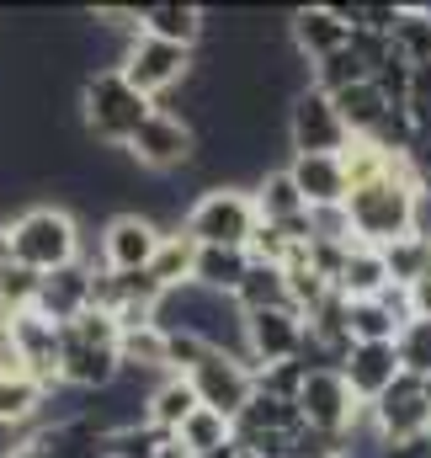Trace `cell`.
Listing matches in <instances>:
<instances>
[{"mask_svg": "<svg viewBox=\"0 0 431 458\" xmlns=\"http://www.w3.org/2000/svg\"><path fill=\"white\" fill-rule=\"evenodd\" d=\"M160 113V102H149L123 70H91L80 81V117H86V133L107 149H128L139 139V128Z\"/></svg>", "mask_w": 431, "mask_h": 458, "instance_id": "1", "label": "cell"}, {"mask_svg": "<svg viewBox=\"0 0 431 458\" xmlns=\"http://www.w3.org/2000/svg\"><path fill=\"white\" fill-rule=\"evenodd\" d=\"M11 250H16L21 267H32V272L48 277V272H59V267L80 261V225H75V214L59 208V203L21 208V214L11 219Z\"/></svg>", "mask_w": 431, "mask_h": 458, "instance_id": "2", "label": "cell"}, {"mask_svg": "<svg viewBox=\"0 0 431 458\" xmlns=\"http://www.w3.org/2000/svg\"><path fill=\"white\" fill-rule=\"evenodd\" d=\"M182 229H187L198 245H234V250H250V234L261 229L256 192H245V187H234V182H214V187H203V198L187 208Z\"/></svg>", "mask_w": 431, "mask_h": 458, "instance_id": "3", "label": "cell"}, {"mask_svg": "<svg viewBox=\"0 0 431 458\" xmlns=\"http://www.w3.org/2000/svg\"><path fill=\"white\" fill-rule=\"evenodd\" d=\"M410 208H416V187H405L394 176H384L373 187H357L346 198V214H351L357 240L362 245H378V250L410 234Z\"/></svg>", "mask_w": 431, "mask_h": 458, "instance_id": "4", "label": "cell"}, {"mask_svg": "<svg viewBox=\"0 0 431 458\" xmlns=\"http://www.w3.org/2000/svg\"><path fill=\"white\" fill-rule=\"evenodd\" d=\"M288 144H293V155H346L351 149V128L341 123L335 102L320 86H309L288 102Z\"/></svg>", "mask_w": 431, "mask_h": 458, "instance_id": "5", "label": "cell"}, {"mask_svg": "<svg viewBox=\"0 0 431 458\" xmlns=\"http://www.w3.org/2000/svg\"><path fill=\"white\" fill-rule=\"evenodd\" d=\"M187 378H192L198 400H203L208 411H218V416H229V421H240L245 405L256 400V368L240 362V357H229V352H208Z\"/></svg>", "mask_w": 431, "mask_h": 458, "instance_id": "6", "label": "cell"}, {"mask_svg": "<svg viewBox=\"0 0 431 458\" xmlns=\"http://www.w3.org/2000/svg\"><path fill=\"white\" fill-rule=\"evenodd\" d=\"M123 75L155 102L165 91H176L187 75H192V48H176V43H160V38H128L123 48Z\"/></svg>", "mask_w": 431, "mask_h": 458, "instance_id": "7", "label": "cell"}, {"mask_svg": "<svg viewBox=\"0 0 431 458\" xmlns=\"http://www.w3.org/2000/svg\"><path fill=\"white\" fill-rule=\"evenodd\" d=\"M128 160L144 171H182L198 160V128L176 113H155L128 144Z\"/></svg>", "mask_w": 431, "mask_h": 458, "instance_id": "8", "label": "cell"}, {"mask_svg": "<svg viewBox=\"0 0 431 458\" xmlns=\"http://www.w3.org/2000/svg\"><path fill=\"white\" fill-rule=\"evenodd\" d=\"M160 240H165V229L149 214H139V208L112 214L102 225V267L107 272H149V261L160 256Z\"/></svg>", "mask_w": 431, "mask_h": 458, "instance_id": "9", "label": "cell"}, {"mask_svg": "<svg viewBox=\"0 0 431 458\" xmlns=\"http://www.w3.org/2000/svg\"><path fill=\"white\" fill-rule=\"evenodd\" d=\"M373 432L384 443H410V437H431V400H427V378L405 373L378 405H368Z\"/></svg>", "mask_w": 431, "mask_h": 458, "instance_id": "10", "label": "cell"}, {"mask_svg": "<svg viewBox=\"0 0 431 458\" xmlns=\"http://www.w3.org/2000/svg\"><path fill=\"white\" fill-rule=\"evenodd\" d=\"M309 336V320L299 310H261L245 315V342H250V362L256 368H277V362H299Z\"/></svg>", "mask_w": 431, "mask_h": 458, "instance_id": "11", "label": "cell"}, {"mask_svg": "<svg viewBox=\"0 0 431 458\" xmlns=\"http://www.w3.org/2000/svg\"><path fill=\"white\" fill-rule=\"evenodd\" d=\"M91 283H97V267L80 256V261H70V267H59V272H48V277H43V288H38V304H32V310L64 331V326H75V320L91 310Z\"/></svg>", "mask_w": 431, "mask_h": 458, "instance_id": "12", "label": "cell"}, {"mask_svg": "<svg viewBox=\"0 0 431 458\" xmlns=\"http://www.w3.org/2000/svg\"><path fill=\"white\" fill-rule=\"evenodd\" d=\"M341 373H346V384H351V394L362 405H378L405 378V362H400V346L394 342H357Z\"/></svg>", "mask_w": 431, "mask_h": 458, "instance_id": "13", "label": "cell"}, {"mask_svg": "<svg viewBox=\"0 0 431 458\" xmlns=\"http://www.w3.org/2000/svg\"><path fill=\"white\" fill-rule=\"evenodd\" d=\"M288 38H293V48H299L309 64H320L330 54L351 48V21L335 11V0H330V5H299V11L288 16Z\"/></svg>", "mask_w": 431, "mask_h": 458, "instance_id": "14", "label": "cell"}, {"mask_svg": "<svg viewBox=\"0 0 431 458\" xmlns=\"http://www.w3.org/2000/svg\"><path fill=\"white\" fill-rule=\"evenodd\" d=\"M288 171H293V182H299L309 208H341L351 198V176H346L341 155H293Z\"/></svg>", "mask_w": 431, "mask_h": 458, "instance_id": "15", "label": "cell"}, {"mask_svg": "<svg viewBox=\"0 0 431 458\" xmlns=\"http://www.w3.org/2000/svg\"><path fill=\"white\" fill-rule=\"evenodd\" d=\"M203 32H208V11L203 5H182V0L144 5V38H160V43H176V48H198Z\"/></svg>", "mask_w": 431, "mask_h": 458, "instance_id": "16", "label": "cell"}, {"mask_svg": "<svg viewBox=\"0 0 431 458\" xmlns=\"http://www.w3.org/2000/svg\"><path fill=\"white\" fill-rule=\"evenodd\" d=\"M198 411H203V400H198V389H192L187 373H165V378L149 389V421H155L160 432H171V437H176Z\"/></svg>", "mask_w": 431, "mask_h": 458, "instance_id": "17", "label": "cell"}, {"mask_svg": "<svg viewBox=\"0 0 431 458\" xmlns=\"http://www.w3.org/2000/svg\"><path fill=\"white\" fill-rule=\"evenodd\" d=\"M250 250H234V245H203L198 250V288H208V293H224V299H234L240 288H245V277H250Z\"/></svg>", "mask_w": 431, "mask_h": 458, "instance_id": "18", "label": "cell"}, {"mask_svg": "<svg viewBox=\"0 0 431 458\" xmlns=\"http://www.w3.org/2000/svg\"><path fill=\"white\" fill-rule=\"evenodd\" d=\"M330 102H335L341 123L351 128V139H373V133H378V123L394 113V102H389V97H384L373 81H362V86H346V91H335Z\"/></svg>", "mask_w": 431, "mask_h": 458, "instance_id": "19", "label": "cell"}, {"mask_svg": "<svg viewBox=\"0 0 431 458\" xmlns=\"http://www.w3.org/2000/svg\"><path fill=\"white\" fill-rule=\"evenodd\" d=\"M198 240L187 234V229H165V240H160V256L149 261V277L171 293V288H187L192 277H198Z\"/></svg>", "mask_w": 431, "mask_h": 458, "instance_id": "20", "label": "cell"}, {"mask_svg": "<svg viewBox=\"0 0 431 458\" xmlns=\"http://www.w3.org/2000/svg\"><path fill=\"white\" fill-rule=\"evenodd\" d=\"M256 208H261L266 225H293L299 214H309V203H304V192H299V182H293L288 165H283V171H261V182H256Z\"/></svg>", "mask_w": 431, "mask_h": 458, "instance_id": "21", "label": "cell"}, {"mask_svg": "<svg viewBox=\"0 0 431 458\" xmlns=\"http://www.w3.org/2000/svg\"><path fill=\"white\" fill-rule=\"evenodd\" d=\"M389 283H394V277H389L384 250H378V245H357L351 261H346V272H341V283H335V293L357 304V299H378Z\"/></svg>", "mask_w": 431, "mask_h": 458, "instance_id": "22", "label": "cell"}, {"mask_svg": "<svg viewBox=\"0 0 431 458\" xmlns=\"http://www.w3.org/2000/svg\"><path fill=\"white\" fill-rule=\"evenodd\" d=\"M117 357H123V373H171V336L160 326H144V331H123L117 342Z\"/></svg>", "mask_w": 431, "mask_h": 458, "instance_id": "23", "label": "cell"}, {"mask_svg": "<svg viewBox=\"0 0 431 458\" xmlns=\"http://www.w3.org/2000/svg\"><path fill=\"white\" fill-rule=\"evenodd\" d=\"M234 304H240L245 315H261V310H299V304H293V288H288V272H283V267H266V261L250 267V277H245V288L234 293Z\"/></svg>", "mask_w": 431, "mask_h": 458, "instance_id": "24", "label": "cell"}, {"mask_svg": "<svg viewBox=\"0 0 431 458\" xmlns=\"http://www.w3.org/2000/svg\"><path fill=\"white\" fill-rule=\"evenodd\" d=\"M48 405V389L32 373H0V427H27Z\"/></svg>", "mask_w": 431, "mask_h": 458, "instance_id": "25", "label": "cell"}, {"mask_svg": "<svg viewBox=\"0 0 431 458\" xmlns=\"http://www.w3.org/2000/svg\"><path fill=\"white\" fill-rule=\"evenodd\" d=\"M176 437L171 432H160L155 421H139V427H123V432H107V448L102 458H165Z\"/></svg>", "mask_w": 431, "mask_h": 458, "instance_id": "26", "label": "cell"}, {"mask_svg": "<svg viewBox=\"0 0 431 458\" xmlns=\"http://www.w3.org/2000/svg\"><path fill=\"white\" fill-rule=\"evenodd\" d=\"M389 38L410 64H431V5H400Z\"/></svg>", "mask_w": 431, "mask_h": 458, "instance_id": "27", "label": "cell"}, {"mask_svg": "<svg viewBox=\"0 0 431 458\" xmlns=\"http://www.w3.org/2000/svg\"><path fill=\"white\" fill-rule=\"evenodd\" d=\"M346 331H351V342H400V320L378 304V299H346Z\"/></svg>", "mask_w": 431, "mask_h": 458, "instance_id": "28", "label": "cell"}, {"mask_svg": "<svg viewBox=\"0 0 431 458\" xmlns=\"http://www.w3.org/2000/svg\"><path fill=\"white\" fill-rule=\"evenodd\" d=\"M176 443H182L192 458H198V454H214V448H229V443H234V421L203 405V411H198V416L176 432Z\"/></svg>", "mask_w": 431, "mask_h": 458, "instance_id": "29", "label": "cell"}, {"mask_svg": "<svg viewBox=\"0 0 431 458\" xmlns=\"http://www.w3.org/2000/svg\"><path fill=\"white\" fill-rule=\"evenodd\" d=\"M384 261H389V277H394L400 288H416L421 277H431V245L427 240H416V234L384 245Z\"/></svg>", "mask_w": 431, "mask_h": 458, "instance_id": "30", "label": "cell"}, {"mask_svg": "<svg viewBox=\"0 0 431 458\" xmlns=\"http://www.w3.org/2000/svg\"><path fill=\"white\" fill-rule=\"evenodd\" d=\"M362 81H373V70L362 64L357 48H341V54H330V59L315 64V86H320L325 97H335V91H346V86H362Z\"/></svg>", "mask_w": 431, "mask_h": 458, "instance_id": "31", "label": "cell"}, {"mask_svg": "<svg viewBox=\"0 0 431 458\" xmlns=\"http://www.w3.org/2000/svg\"><path fill=\"white\" fill-rule=\"evenodd\" d=\"M38 288H43V272H32V267H21V261L0 267V310H5V315H27V310L38 304Z\"/></svg>", "mask_w": 431, "mask_h": 458, "instance_id": "32", "label": "cell"}, {"mask_svg": "<svg viewBox=\"0 0 431 458\" xmlns=\"http://www.w3.org/2000/svg\"><path fill=\"white\" fill-rule=\"evenodd\" d=\"M304 384H309V368H304V362H277V368H256V389H261V394H272V400H293V405H299Z\"/></svg>", "mask_w": 431, "mask_h": 458, "instance_id": "33", "label": "cell"}, {"mask_svg": "<svg viewBox=\"0 0 431 458\" xmlns=\"http://www.w3.org/2000/svg\"><path fill=\"white\" fill-rule=\"evenodd\" d=\"M400 362H405V373H416V378H431V320H410L405 331H400Z\"/></svg>", "mask_w": 431, "mask_h": 458, "instance_id": "34", "label": "cell"}, {"mask_svg": "<svg viewBox=\"0 0 431 458\" xmlns=\"http://www.w3.org/2000/svg\"><path fill=\"white\" fill-rule=\"evenodd\" d=\"M299 245L288 240V229L283 225H266L261 219V229L250 234V261H266V267H288V256H293Z\"/></svg>", "mask_w": 431, "mask_h": 458, "instance_id": "35", "label": "cell"}, {"mask_svg": "<svg viewBox=\"0 0 431 458\" xmlns=\"http://www.w3.org/2000/svg\"><path fill=\"white\" fill-rule=\"evenodd\" d=\"M309 225H315V240L362 245V240H357V229H351V214H346V203H341V208H309Z\"/></svg>", "mask_w": 431, "mask_h": 458, "instance_id": "36", "label": "cell"}, {"mask_svg": "<svg viewBox=\"0 0 431 458\" xmlns=\"http://www.w3.org/2000/svg\"><path fill=\"white\" fill-rule=\"evenodd\" d=\"M351 250H357V245H335V240H315V245H309V267H315V272H320L325 283L335 288V283H341V272H346V261H351Z\"/></svg>", "mask_w": 431, "mask_h": 458, "instance_id": "37", "label": "cell"}, {"mask_svg": "<svg viewBox=\"0 0 431 458\" xmlns=\"http://www.w3.org/2000/svg\"><path fill=\"white\" fill-rule=\"evenodd\" d=\"M410 123L431 133V64H416V81H410V102H405Z\"/></svg>", "mask_w": 431, "mask_h": 458, "instance_id": "38", "label": "cell"}, {"mask_svg": "<svg viewBox=\"0 0 431 458\" xmlns=\"http://www.w3.org/2000/svg\"><path fill=\"white\" fill-rule=\"evenodd\" d=\"M208 352H214V346L203 342V336H192V331L171 336V373H192V368H198Z\"/></svg>", "mask_w": 431, "mask_h": 458, "instance_id": "39", "label": "cell"}, {"mask_svg": "<svg viewBox=\"0 0 431 458\" xmlns=\"http://www.w3.org/2000/svg\"><path fill=\"white\" fill-rule=\"evenodd\" d=\"M410 234L431 245V192H416V208H410Z\"/></svg>", "mask_w": 431, "mask_h": 458, "instance_id": "40", "label": "cell"}, {"mask_svg": "<svg viewBox=\"0 0 431 458\" xmlns=\"http://www.w3.org/2000/svg\"><path fill=\"white\" fill-rule=\"evenodd\" d=\"M410 299H416V320H431V277H421L410 288Z\"/></svg>", "mask_w": 431, "mask_h": 458, "instance_id": "41", "label": "cell"}, {"mask_svg": "<svg viewBox=\"0 0 431 458\" xmlns=\"http://www.w3.org/2000/svg\"><path fill=\"white\" fill-rule=\"evenodd\" d=\"M0 458H54V454H48V448H43L38 437H27V443H16V448H5Z\"/></svg>", "mask_w": 431, "mask_h": 458, "instance_id": "42", "label": "cell"}, {"mask_svg": "<svg viewBox=\"0 0 431 458\" xmlns=\"http://www.w3.org/2000/svg\"><path fill=\"white\" fill-rule=\"evenodd\" d=\"M16 250H11V225H0V267H11Z\"/></svg>", "mask_w": 431, "mask_h": 458, "instance_id": "43", "label": "cell"}, {"mask_svg": "<svg viewBox=\"0 0 431 458\" xmlns=\"http://www.w3.org/2000/svg\"><path fill=\"white\" fill-rule=\"evenodd\" d=\"M198 458H240V443H229V448H214V454H198Z\"/></svg>", "mask_w": 431, "mask_h": 458, "instance_id": "44", "label": "cell"}, {"mask_svg": "<svg viewBox=\"0 0 431 458\" xmlns=\"http://www.w3.org/2000/svg\"><path fill=\"white\" fill-rule=\"evenodd\" d=\"M427 400H431V378H427Z\"/></svg>", "mask_w": 431, "mask_h": 458, "instance_id": "45", "label": "cell"}]
</instances>
